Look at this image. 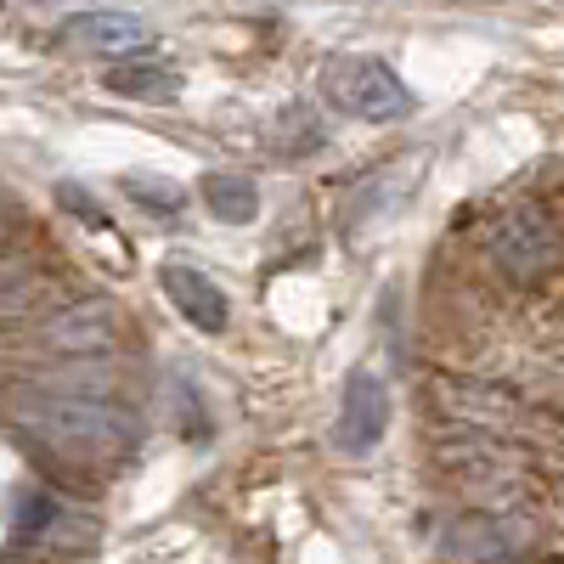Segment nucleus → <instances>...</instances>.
<instances>
[{"label":"nucleus","instance_id":"12","mask_svg":"<svg viewBox=\"0 0 564 564\" xmlns=\"http://www.w3.org/2000/svg\"><path fill=\"white\" fill-rule=\"evenodd\" d=\"M322 141H327V135H322V119H316L311 108H289V113L276 119V135H271V148H276V153H294V159H300V153H316Z\"/></svg>","mask_w":564,"mask_h":564},{"label":"nucleus","instance_id":"3","mask_svg":"<svg viewBox=\"0 0 564 564\" xmlns=\"http://www.w3.org/2000/svg\"><path fill=\"white\" fill-rule=\"evenodd\" d=\"M322 97L350 119L384 124V119H406L412 113V90L401 85V74L379 57H327L322 63Z\"/></svg>","mask_w":564,"mask_h":564},{"label":"nucleus","instance_id":"11","mask_svg":"<svg viewBox=\"0 0 564 564\" xmlns=\"http://www.w3.org/2000/svg\"><path fill=\"white\" fill-rule=\"evenodd\" d=\"M108 90L124 102H175V90H181V74L164 68V63H119L108 74Z\"/></svg>","mask_w":564,"mask_h":564},{"label":"nucleus","instance_id":"10","mask_svg":"<svg viewBox=\"0 0 564 564\" xmlns=\"http://www.w3.org/2000/svg\"><path fill=\"white\" fill-rule=\"evenodd\" d=\"M204 204L215 220L226 226H249L260 215V186L249 175H231V170H209L204 175Z\"/></svg>","mask_w":564,"mask_h":564},{"label":"nucleus","instance_id":"7","mask_svg":"<svg viewBox=\"0 0 564 564\" xmlns=\"http://www.w3.org/2000/svg\"><path fill=\"white\" fill-rule=\"evenodd\" d=\"M57 40L74 45V52H90V57H141L153 29L130 12H74L57 23Z\"/></svg>","mask_w":564,"mask_h":564},{"label":"nucleus","instance_id":"14","mask_svg":"<svg viewBox=\"0 0 564 564\" xmlns=\"http://www.w3.org/2000/svg\"><path fill=\"white\" fill-rule=\"evenodd\" d=\"M57 204H63L68 215H79V220H85L90 231H108V226H113V220H108V209H102L97 198H90L79 181H63V186H57Z\"/></svg>","mask_w":564,"mask_h":564},{"label":"nucleus","instance_id":"8","mask_svg":"<svg viewBox=\"0 0 564 564\" xmlns=\"http://www.w3.org/2000/svg\"><path fill=\"white\" fill-rule=\"evenodd\" d=\"M119 339V322H113V305H68L57 311L52 322H45V345L52 350H68V356H97V350H113Z\"/></svg>","mask_w":564,"mask_h":564},{"label":"nucleus","instance_id":"5","mask_svg":"<svg viewBox=\"0 0 564 564\" xmlns=\"http://www.w3.org/2000/svg\"><path fill=\"white\" fill-rule=\"evenodd\" d=\"M536 542V531L525 520L508 513H457L441 531V553L457 564H502V558H525V547Z\"/></svg>","mask_w":564,"mask_h":564},{"label":"nucleus","instance_id":"4","mask_svg":"<svg viewBox=\"0 0 564 564\" xmlns=\"http://www.w3.org/2000/svg\"><path fill=\"white\" fill-rule=\"evenodd\" d=\"M423 153H412V159H395V164H384V170H372L367 181H356V193L345 198V231H350V243H361V238H372V231H384L406 204H412V193H417V175H423Z\"/></svg>","mask_w":564,"mask_h":564},{"label":"nucleus","instance_id":"9","mask_svg":"<svg viewBox=\"0 0 564 564\" xmlns=\"http://www.w3.org/2000/svg\"><path fill=\"white\" fill-rule=\"evenodd\" d=\"M164 294H170V305L198 327V334H220L226 327V294L215 289V282L198 271V265H186V260H170L164 271Z\"/></svg>","mask_w":564,"mask_h":564},{"label":"nucleus","instance_id":"1","mask_svg":"<svg viewBox=\"0 0 564 564\" xmlns=\"http://www.w3.org/2000/svg\"><path fill=\"white\" fill-rule=\"evenodd\" d=\"M18 430H29L40 446H52L68 463L108 468L135 452V417L108 401V395H85V390H23L12 401Z\"/></svg>","mask_w":564,"mask_h":564},{"label":"nucleus","instance_id":"13","mask_svg":"<svg viewBox=\"0 0 564 564\" xmlns=\"http://www.w3.org/2000/svg\"><path fill=\"white\" fill-rule=\"evenodd\" d=\"M124 193H130L141 209H153V215H175V209L186 204V193H181L175 181H164V175H130Z\"/></svg>","mask_w":564,"mask_h":564},{"label":"nucleus","instance_id":"15","mask_svg":"<svg viewBox=\"0 0 564 564\" xmlns=\"http://www.w3.org/2000/svg\"><path fill=\"white\" fill-rule=\"evenodd\" d=\"M170 390H175V423H181V435H209V423L198 417V390L181 384V379H170Z\"/></svg>","mask_w":564,"mask_h":564},{"label":"nucleus","instance_id":"16","mask_svg":"<svg viewBox=\"0 0 564 564\" xmlns=\"http://www.w3.org/2000/svg\"><path fill=\"white\" fill-rule=\"evenodd\" d=\"M7 231H12V209H7V198H0V243H7Z\"/></svg>","mask_w":564,"mask_h":564},{"label":"nucleus","instance_id":"6","mask_svg":"<svg viewBox=\"0 0 564 564\" xmlns=\"http://www.w3.org/2000/svg\"><path fill=\"white\" fill-rule=\"evenodd\" d=\"M384 430H390V390H384L379 372L356 367L350 379H345V401H339V430H334V441H339V452H372V446L384 441Z\"/></svg>","mask_w":564,"mask_h":564},{"label":"nucleus","instance_id":"17","mask_svg":"<svg viewBox=\"0 0 564 564\" xmlns=\"http://www.w3.org/2000/svg\"><path fill=\"white\" fill-rule=\"evenodd\" d=\"M502 564H542V558H502Z\"/></svg>","mask_w":564,"mask_h":564},{"label":"nucleus","instance_id":"2","mask_svg":"<svg viewBox=\"0 0 564 564\" xmlns=\"http://www.w3.org/2000/svg\"><path fill=\"white\" fill-rule=\"evenodd\" d=\"M486 254L491 265L520 282V289H531V282H547L558 271V226L542 204H513L491 220L486 231Z\"/></svg>","mask_w":564,"mask_h":564}]
</instances>
